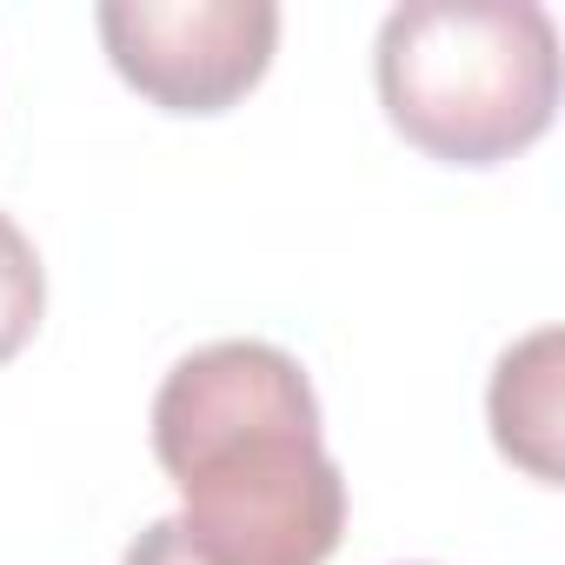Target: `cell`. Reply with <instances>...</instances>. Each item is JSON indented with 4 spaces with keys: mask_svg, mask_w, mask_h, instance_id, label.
<instances>
[{
    "mask_svg": "<svg viewBox=\"0 0 565 565\" xmlns=\"http://www.w3.org/2000/svg\"><path fill=\"white\" fill-rule=\"evenodd\" d=\"M153 459L180 486V539L206 565H327L347 479L320 433L313 380L266 340H213L153 393Z\"/></svg>",
    "mask_w": 565,
    "mask_h": 565,
    "instance_id": "cell-1",
    "label": "cell"
},
{
    "mask_svg": "<svg viewBox=\"0 0 565 565\" xmlns=\"http://www.w3.org/2000/svg\"><path fill=\"white\" fill-rule=\"evenodd\" d=\"M373 81L406 147L499 167L558 114V28L532 0H406L380 21Z\"/></svg>",
    "mask_w": 565,
    "mask_h": 565,
    "instance_id": "cell-2",
    "label": "cell"
},
{
    "mask_svg": "<svg viewBox=\"0 0 565 565\" xmlns=\"http://www.w3.org/2000/svg\"><path fill=\"white\" fill-rule=\"evenodd\" d=\"M94 28L114 74L160 114H226L279 47L273 0H107Z\"/></svg>",
    "mask_w": 565,
    "mask_h": 565,
    "instance_id": "cell-3",
    "label": "cell"
},
{
    "mask_svg": "<svg viewBox=\"0 0 565 565\" xmlns=\"http://www.w3.org/2000/svg\"><path fill=\"white\" fill-rule=\"evenodd\" d=\"M558 327L525 333L519 347L499 353L492 366V393H486V419H492V446L539 486L565 479L558 459V433H565V406H558Z\"/></svg>",
    "mask_w": 565,
    "mask_h": 565,
    "instance_id": "cell-4",
    "label": "cell"
},
{
    "mask_svg": "<svg viewBox=\"0 0 565 565\" xmlns=\"http://www.w3.org/2000/svg\"><path fill=\"white\" fill-rule=\"evenodd\" d=\"M41 313H47V273H41V253L34 239L0 213V366H8L34 333H41Z\"/></svg>",
    "mask_w": 565,
    "mask_h": 565,
    "instance_id": "cell-5",
    "label": "cell"
},
{
    "mask_svg": "<svg viewBox=\"0 0 565 565\" xmlns=\"http://www.w3.org/2000/svg\"><path fill=\"white\" fill-rule=\"evenodd\" d=\"M120 565H206V558L180 539V525H173V519H153V525L127 545V558H120Z\"/></svg>",
    "mask_w": 565,
    "mask_h": 565,
    "instance_id": "cell-6",
    "label": "cell"
}]
</instances>
